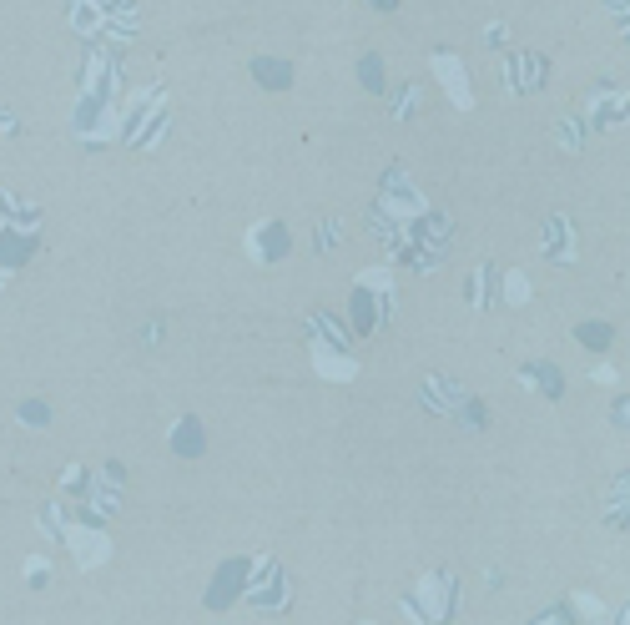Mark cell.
<instances>
[{
	"mask_svg": "<svg viewBox=\"0 0 630 625\" xmlns=\"http://www.w3.org/2000/svg\"><path fill=\"white\" fill-rule=\"evenodd\" d=\"M71 545H76V555H81V565H101V560H106V545L91 540V535H71Z\"/></svg>",
	"mask_w": 630,
	"mask_h": 625,
	"instance_id": "1",
	"label": "cell"
}]
</instances>
